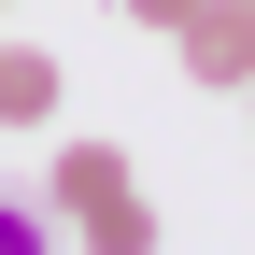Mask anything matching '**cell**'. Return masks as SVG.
Listing matches in <instances>:
<instances>
[{"instance_id":"obj_4","label":"cell","mask_w":255,"mask_h":255,"mask_svg":"<svg viewBox=\"0 0 255 255\" xmlns=\"http://www.w3.org/2000/svg\"><path fill=\"white\" fill-rule=\"evenodd\" d=\"M0 255H57V213H43V199H14V184H0Z\"/></svg>"},{"instance_id":"obj_6","label":"cell","mask_w":255,"mask_h":255,"mask_svg":"<svg viewBox=\"0 0 255 255\" xmlns=\"http://www.w3.org/2000/svg\"><path fill=\"white\" fill-rule=\"evenodd\" d=\"M241 100H255V71H241Z\"/></svg>"},{"instance_id":"obj_1","label":"cell","mask_w":255,"mask_h":255,"mask_svg":"<svg viewBox=\"0 0 255 255\" xmlns=\"http://www.w3.org/2000/svg\"><path fill=\"white\" fill-rule=\"evenodd\" d=\"M43 213H57L85 255H156V199L128 184V142H57V170H43Z\"/></svg>"},{"instance_id":"obj_5","label":"cell","mask_w":255,"mask_h":255,"mask_svg":"<svg viewBox=\"0 0 255 255\" xmlns=\"http://www.w3.org/2000/svg\"><path fill=\"white\" fill-rule=\"evenodd\" d=\"M114 14H128V28H156V43H170V28L199 14V0H114Z\"/></svg>"},{"instance_id":"obj_3","label":"cell","mask_w":255,"mask_h":255,"mask_svg":"<svg viewBox=\"0 0 255 255\" xmlns=\"http://www.w3.org/2000/svg\"><path fill=\"white\" fill-rule=\"evenodd\" d=\"M57 100H71L57 57H43V43H0V128H57Z\"/></svg>"},{"instance_id":"obj_2","label":"cell","mask_w":255,"mask_h":255,"mask_svg":"<svg viewBox=\"0 0 255 255\" xmlns=\"http://www.w3.org/2000/svg\"><path fill=\"white\" fill-rule=\"evenodd\" d=\"M170 43H184V85H213V100H227V85L255 71V14H241V0H199Z\"/></svg>"},{"instance_id":"obj_7","label":"cell","mask_w":255,"mask_h":255,"mask_svg":"<svg viewBox=\"0 0 255 255\" xmlns=\"http://www.w3.org/2000/svg\"><path fill=\"white\" fill-rule=\"evenodd\" d=\"M241 14H255V0H241Z\"/></svg>"}]
</instances>
